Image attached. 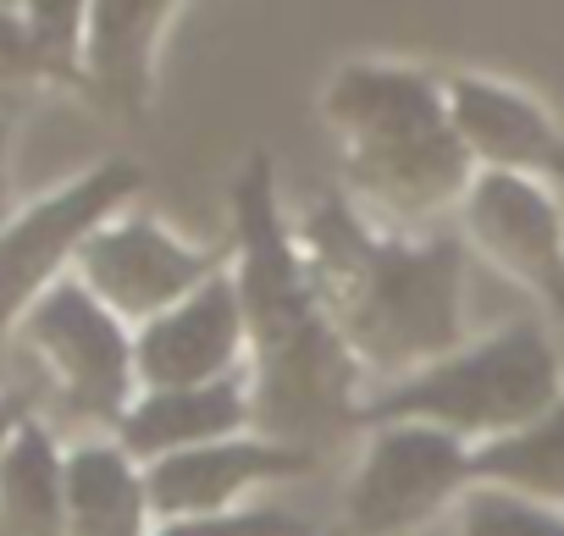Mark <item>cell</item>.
Segmentation results:
<instances>
[{"mask_svg":"<svg viewBox=\"0 0 564 536\" xmlns=\"http://www.w3.org/2000/svg\"><path fill=\"white\" fill-rule=\"evenodd\" d=\"M40 78H51V67H45L23 12L0 7V89H23V84H40Z\"/></svg>","mask_w":564,"mask_h":536,"instance_id":"21","label":"cell"},{"mask_svg":"<svg viewBox=\"0 0 564 536\" xmlns=\"http://www.w3.org/2000/svg\"><path fill=\"white\" fill-rule=\"evenodd\" d=\"M0 536H67V448L40 415L0 453Z\"/></svg>","mask_w":564,"mask_h":536,"instance_id":"16","label":"cell"},{"mask_svg":"<svg viewBox=\"0 0 564 536\" xmlns=\"http://www.w3.org/2000/svg\"><path fill=\"white\" fill-rule=\"evenodd\" d=\"M155 508L144 464L111 437L89 431L67 448V536H150Z\"/></svg>","mask_w":564,"mask_h":536,"instance_id":"15","label":"cell"},{"mask_svg":"<svg viewBox=\"0 0 564 536\" xmlns=\"http://www.w3.org/2000/svg\"><path fill=\"white\" fill-rule=\"evenodd\" d=\"M7 150H12V128L0 117V188H7Z\"/></svg>","mask_w":564,"mask_h":536,"instance_id":"23","label":"cell"},{"mask_svg":"<svg viewBox=\"0 0 564 536\" xmlns=\"http://www.w3.org/2000/svg\"><path fill=\"white\" fill-rule=\"evenodd\" d=\"M316 106L338 144V188L377 221L421 232L459 210L476 161L448 122L443 73L404 56H355L327 73Z\"/></svg>","mask_w":564,"mask_h":536,"instance_id":"3","label":"cell"},{"mask_svg":"<svg viewBox=\"0 0 564 536\" xmlns=\"http://www.w3.org/2000/svg\"><path fill=\"white\" fill-rule=\"evenodd\" d=\"M254 431V393H249V371L221 376V382H199V387H139V398L128 404V415L117 420V442L150 464L199 442H221Z\"/></svg>","mask_w":564,"mask_h":536,"instance_id":"14","label":"cell"},{"mask_svg":"<svg viewBox=\"0 0 564 536\" xmlns=\"http://www.w3.org/2000/svg\"><path fill=\"white\" fill-rule=\"evenodd\" d=\"M18 12L51 67V78H78L84 67V23H89V0H18Z\"/></svg>","mask_w":564,"mask_h":536,"instance_id":"19","label":"cell"},{"mask_svg":"<svg viewBox=\"0 0 564 536\" xmlns=\"http://www.w3.org/2000/svg\"><path fill=\"white\" fill-rule=\"evenodd\" d=\"M18 343L29 360H40L56 404L89 431H117V420L139 398L133 327L73 272L23 316Z\"/></svg>","mask_w":564,"mask_h":536,"instance_id":"5","label":"cell"},{"mask_svg":"<svg viewBox=\"0 0 564 536\" xmlns=\"http://www.w3.org/2000/svg\"><path fill=\"white\" fill-rule=\"evenodd\" d=\"M139 188H144L139 161L111 155L0 221V354H7V338L23 327V316L73 272L84 238L106 216L128 210Z\"/></svg>","mask_w":564,"mask_h":536,"instance_id":"7","label":"cell"},{"mask_svg":"<svg viewBox=\"0 0 564 536\" xmlns=\"http://www.w3.org/2000/svg\"><path fill=\"white\" fill-rule=\"evenodd\" d=\"M558 398H564V360L553 332L536 316H514L487 332H470L459 349L437 354L432 365L371 387L360 404V431L377 420H426L481 448L503 431H520Z\"/></svg>","mask_w":564,"mask_h":536,"instance_id":"4","label":"cell"},{"mask_svg":"<svg viewBox=\"0 0 564 536\" xmlns=\"http://www.w3.org/2000/svg\"><path fill=\"white\" fill-rule=\"evenodd\" d=\"M322 536H349V530H344V525H333V530H322Z\"/></svg>","mask_w":564,"mask_h":536,"instance_id":"24","label":"cell"},{"mask_svg":"<svg viewBox=\"0 0 564 536\" xmlns=\"http://www.w3.org/2000/svg\"><path fill=\"white\" fill-rule=\"evenodd\" d=\"M227 205H232V283L249 327L243 371L254 393V431L305 448L360 431V404L371 382L311 288L294 238V210L282 205L271 150H249L238 161Z\"/></svg>","mask_w":564,"mask_h":536,"instance_id":"1","label":"cell"},{"mask_svg":"<svg viewBox=\"0 0 564 536\" xmlns=\"http://www.w3.org/2000/svg\"><path fill=\"white\" fill-rule=\"evenodd\" d=\"M470 475L492 481V486H509L520 497H536V503L564 514V398L547 404L520 431H503V437L481 442L470 453Z\"/></svg>","mask_w":564,"mask_h":536,"instance_id":"17","label":"cell"},{"mask_svg":"<svg viewBox=\"0 0 564 536\" xmlns=\"http://www.w3.org/2000/svg\"><path fill=\"white\" fill-rule=\"evenodd\" d=\"M454 232L465 249L564 321V188L520 172H476Z\"/></svg>","mask_w":564,"mask_h":536,"instance_id":"9","label":"cell"},{"mask_svg":"<svg viewBox=\"0 0 564 536\" xmlns=\"http://www.w3.org/2000/svg\"><path fill=\"white\" fill-rule=\"evenodd\" d=\"M150 536H322L305 514L276 503H243L227 514H194V519H155Z\"/></svg>","mask_w":564,"mask_h":536,"instance_id":"20","label":"cell"},{"mask_svg":"<svg viewBox=\"0 0 564 536\" xmlns=\"http://www.w3.org/2000/svg\"><path fill=\"white\" fill-rule=\"evenodd\" d=\"M316 464H322V448L282 442L265 431H238L221 442H199V448L150 459L144 486H150L155 519H194V514L243 508L265 486L305 481V475H316Z\"/></svg>","mask_w":564,"mask_h":536,"instance_id":"10","label":"cell"},{"mask_svg":"<svg viewBox=\"0 0 564 536\" xmlns=\"http://www.w3.org/2000/svg\"><path fill=\"white\" fill-rule=\"evenodd\" d=\"M470 442L426 420H377L366 426L360 459L344 481V530L349 536H415L432 519H448L465 497Z\"/></svg>","mask_w":564,"mask_h":536,"instance_id":"6","label":"cell"},{"mask_svg":"<svg viewBox=\"0 0 564 536\" xmlns=\"http://www.w3.org/2000/svg\"><path fill=\"white\" fill-rule=\"evenodd\" d=\"M133 365L139 387H199L238 376L249 365V327L243 299L232 283V265L216 272L205 288L177 299L172 310L133 327Z\"/></svg>","mask_w":564,"mask_h":536,"instance_id":"12","label":"cell"},{"mask_svg":"<svg viewBox=\"0 0 564 536\" xmlns=\"http://www.w3.org/2000/svg\"><path fill=\"white\" fill-rule=\"evenodd\" d=\"M443 100L476 172H520L564 188V122L542 95L498 73L454 67L443 73Z\"/></svg>","mask_w":564,"mask_h":536,"instance_id":"11","label":"cell"},{"mask_svg":"<svg viewBox=\"0 0 564 536\" xmlns=\"http://www.w3.org/2000/svg\"><path fill=\"white\" fill-rule=\"evenodd\" d=\"M227 265H232V243L227 249L194 243L177 227H166L161 216L128 205L84 238L73 277L95 299H106L128 327H144L150 316L172 310L177 299L205 288L216 272H227Z\"/></svg>","mask_w":564,"mask_h":536,"instance_id":"8","label":"cell"},{"mask_svg":"<svg viewBox=\"0 0 564 536\" xmlns=\"http://www.w3.org/2000/svg\"><path fill=\"white\" fill-rule=\"evenodd\" d=\"M34 415H29V398L23 393H7V387H0V453H7L12 448V437L29 426Z\"/></svg>","mask_w":564,"mask_h":536,"instance_id":"22","label":"cell"},{"mask_svg":"<svg viewBox=\"0 0 564 536\" xmlns=\"http://www.w3.org/2000/svg\"><path fill=\"white\" fill-rule=\"evenodd\" d=\"M0 7H18V0H0Z\"/></svg>","mask_w":564,"mask_h":536,"instance_id":"25","label":"cell"},{"mask_svg":"<svg viewBox=\"0 0 564 536\" xmlns=\"http://www.w3.org/2000/svg\"><path fill=\"white\" fill-rule=\"evenodd\" d=\"M311 288L371 387L470 338V249L448 227H388L344 188L294 210Z\"/></svg>","mask_w":564,"mask_h":536,"instance_id":"2","label":"cell"},{"mask_svg":"<svg viewBox=\"0 0 564 536\" xmlns=\"http://www.w3.org/2000/svg\"><path fill=\"white\" fill-rule=\"evenodd\" d=\"M177 7L183 0H89L78 84H89L128 122L155 106V67Z\"/></svg>","mask_w":564,"mask_h":536,"instance_id":"13","label":"cell"},{"mask_svg":"<svg viewBox=\"0 0 564 536\" xmlns=\"http://www.w3.org/2000/svg\"><path fill=\"white\" fill-rule=\"evenodd\" d=\"M454 536H564V514L492 481H470L448 514Z\"/></svg>","mask_w":564,"mask_h":536,"instance_id":"18","label":"cell"}]
</instances>
